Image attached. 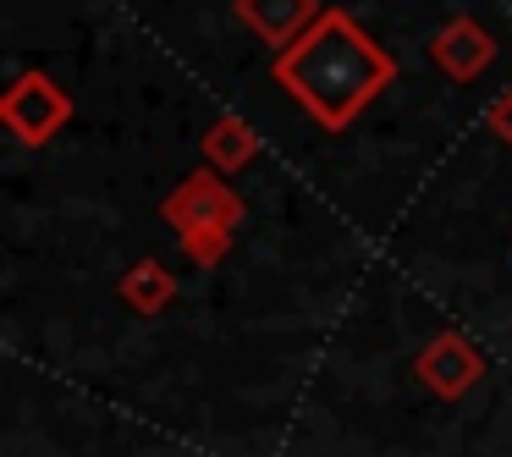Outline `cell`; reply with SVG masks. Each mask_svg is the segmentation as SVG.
<instances>
[{
	"label": "cell",
	"mask_w": 512,
	"mask_h": 457,
	"mask_svg": "<svg viewBox=\"0 0 512 457\" xmlns=\"http://www.w3.org/2000/svg\"><path fill=\"white\" fill-rule=\"evenodd\" d=\"M6 122H12L17 138H28V144H45V138L56 133L61 122H67V100H61L56 83L23 78V83L12 89V100H6Z\"/></svg>",
	"instance_id": "cell-2"
},
{
	"label": "cell",
	"mask_w": 512,
	"mask_h": 457,
	"mask_svg": "<svg viewBox=\"0 0 512 457\" xmlns=\"http://www.w3.org/2000/svg\"><path fill=\"white\" fill-rule=\"evenodd\" d=\"M435 61H441L452 78H474V72L490 61V39L479 34L474 23H452L441 39H435Z\"/></svg>",
	"instance_id": "cell-4"
},
{
	"label": "cell",
	"mask_w": 512,
	"mask_h": 457,
	"mask_svg": "<svg viewBox=\"0 0 512 457\" xmlns=\"http://www.w3.org/2000/svg\"><path fill=\"white\" fill-rule=\"evenodd\" d=\"M276 78L314 122L347 127L391 83V56L342 12H320V23L276 56Z\"/></svg>",
	"instance_id": "cell-1"
},
{
	"label": "cell",
	"mask_w": 512,
	"mask_h": 457,
	"mask_svg": "<svg viewBox=\"0 0 512 457\" xmlns=\"http://www.w3.org/2000/svg\"><path fill=\"white\" fill-rule=\"evenodd\" d=\"M210 160H226V166H232V160H248V133L243 127H215L210 133Z\"/></svg>",
	"instance_id": "cell-6"
},
{
	"label": "cell",
	"mask_w": 512,
	"mask_h": 457,
	"mask_svg": "<svg viewBox=\"0 0 512 457\" xmlns=\"http://www.w3.org/2000/svg\"><path fill=\"white\" fill-rule=\"evenodd\" d=\"M243 23L254 28L265 45H292L320 23V6L314 0H237Z\"/></svg>",
	"instance_id": "cell-3"
},
{
	"label": "cell",
	"mask_w": 512,
	"mask_h": 457,
	"mask_svg": "<svg viewBox=\"0 0 512 457\" xmlns=\"http://www.w3.org/2000/svg\"><path fill=\"white\" fill-rule=\"evenodd\" d=\"M474 369L479 364L457 342H441V347H430V353H424V380H430V386H441V391L468 386V380H474Z\"/></svg>",
	"instance_id": "cell-5"
}]
</instances>
